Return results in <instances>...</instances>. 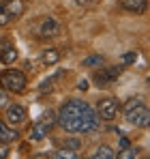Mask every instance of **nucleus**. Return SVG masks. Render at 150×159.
I'll return each instance as SVG.
<instances>
[{"label":"nucleus","mask_w":150,"mask_h":159,"mask_svg":"<svg viewBox=\"0 0 150 159\" xmlns=\"http://www.w3.org/2000/svg\"><path fill=\"white\" fill-rule=\"evenodd\" d=\"M120 62H122V67H129V65L137 62V52H125L120 56Z\"/></svg>","instance_id":"obj_17"},{"label":"nucleus","mask_w":150,"mask_h":159,"mask_svg":"<svg viewBox=\"0 0 150 159\" xmlns=\"http://www.w3.org/2000/svg\"><path fill=\"white\" fill-rule=\"evenodd\" d=\"M2 7L7 9V13H9L13 20H17L26 11V0H7V2H2Z\"/></svg>","instance_id":"obj_10"},{"label":"nucleus","mask_w":150,"mask_h":159,"mask_svg":"<svg viewBox=\"0 0 150 159\" xmlns=\"http://www.w3.org/2000/svg\"><path fill=\"white\" fill-rule=\"evenodd\" d=\"M139 155V148H133V146H129V148H122L120 153H118V157L120 159H129V157H137Z\"/></svg>","instance_id":"obj_18"},{"label":"nucleus","mask_w":150,"mask_h":159,"mask_svg":"<svg viewBox=\"0 0 150 159\" xmlns=\"http://www.w3.org/2000/svg\"><path fill=\"white\" fill-rule=\"evenodd\" d=\"M120 110L125 112V120L129 125H133V127H148L150 112L139 97H131L125 106H120Z\"/></svg>","instance_id":"obj_2"},{"label":"nucleus","mask_w":150,"mask_h":159,"mask_svg":"<svg viewBox=\"0 0 150 159\" xmlns=\"http://www.w3.org/2000/svg\"><path fill=\"white\" fill-rule=\"evenodd\" d=\"M20 138V133L17 129H13L7 120H0V142H4V144H11V142H15Z\"/></svg>","instance_id":"obj_11"},{"label":"nucleus","mask_w":150,"mask_h":159,"mask_svg":"<svg viewBox=\"0 0 150 159\" xmlns=\"http://www.w3.org/2000/svg\"><path fill=\"white\" fill-rule=\"evenodd\" d=\"M7 106H9V93L0 86V110H2V107H7Z\"/></svg>","instance_id":"obj_21"},{"label":"nucleus","mask_w":150,"mask_h":159,"mask_svg":"<svg viewBox=\"0 0 150 159\" xmlns=\"http://www.w3.org/2000/svg\"><path fill=\"white\" fill-rule=\"evenodd\" d=\"M50 133V129L43 125V123H34L32 127H30V131H28V140L30 142H41V140H45V135Z\"/></svg>","instance_id":"obj_12"},{"label":"nucleus","mask_w":150,"mask_h":159,"mask_svg":"<svg viewBox=\"0 0 150 159\" xmlns=\"http://www.w3.org/2000/svg\"><path fill=\"white\" fill-rule=\"evenodd\" d=\"M82 65L88 67V69H97L101 65H105V58H103L101 54H90V56H86V58L82 60Z\"/></svg>","instance_id":"obj_15"},{"label":"nucleus","mask_w":150,"mask_h":159,"mask_svg":"<svg viewBox=\"0 0 150 159\" xmlns=\"http://www.w3.org/2000/svg\"><path fill=\"white\" fill-rule=\"evenodd\" d=\"M92 157L95 159H114L116 157V151L112 146H107V144H101V146H97V151L92 153Z\"/></svg>","instance_id":"obj_14"},{"label":"nucleus","mask_w":150,"mask_h":159,"mask_svg":"<svg viewBox=\"0 0 150 159\" xmlns=\"http://www.w3.org/2000/svg\"><path fill=\"white\" fill-rule=\"evenodd\" d=\"M77 88H79V90H86V88H88V82H86V80H82V82H79V86H77Z\"/></svg>","instance_id":"obj_25"},{"label":"nucleus","mask_w":150,"mask_h":159,"mask_svg":"<svg viewBox=\"0 0 150 159\" xmlns=\"http://www.w3.org/2000/svg\"><path fill=\"white\" fill-rule=\"evenodd\" d=\"M131 146V142L126 140V138H120V146H118V151H122V148H129Z\"/></svg>","instance_id":"obj_23"},{"label":"nucleus","mask_w":150,"mask_h":159,"mask_svg":"<svg viewBox=\"0 0 150 159\" xmlns=\"http://www.w3.org/2000/svg\"><path fill=\"white\" fill-rule=\"evenodd\" d=\"M0 157H2V159L9 157V146H7L4 142H0Z\"/></svg>","instance_id":"obj_22"},{"label":"nucleus","mask_w":150,"mask_h":159,"mask_svg":"<svg viewBox=\"0 0 150 159\" xmlns=\"http://www.w3.org/2000/svg\"><path fill=\"white\" fill-rule=\"evenodd\" d=\"M120 7L126 13H135V15H144L146 13V0H120Z\"/></svg>","instance_id":"obj_9"},{"label":"nucleus","mask_w":150,"mask_h":159,"mask_svg":"<svg viewBox=\"0 0 150 159\" xmlns=\"http://www.w3.org/2000/svg\"><path fill=\"white\" fill-rule=\"evenodd\" d=\"M17 58H20V52H17L15 43L9 39H0V60L4 65H13Z\"/></svg>","instance_id":"obj_8"},{"label":"nucleus","mask_w":150,"mask_h":159,"mask_svg":"<svg viewBox=\"0 0 150 159\" xmlns=\"http://www.w3.org/2000/svg\"><path fill=\"white\" fill-rule=\"evenodd\" d=\"M120 73H122V65H101L92 73V82L97 88H107L120 78Z\"/></svg>","instance_id":"obj_4"},{"label":"nucleus","mask_w":150,"mask_h":159,"mask_svg":"<svg viewBox=\"0 0 150 159\" xmlns=\"http://www.w3.org/2000/svg\"><path fill=\"white\" fill-rule=\"evenodd\" d=\"M39 123H43L47 129H51V127L56 125V112H51V110H50V112H43L41 118H39Z\"/></svg>","instance_id":"obj_16"},{"label":"nucleus","mask_w":150,"mask_h":159,"mask_svg":"<svg viewBox=\"0 0 150 159\" xmlns=\"http://www.w3.org/2000/svg\"><path fill=\"white\" fill-rule=\"evenodd\" d=\"M56 123L67 133H92L101 127V118L97 110L84 99L64 101L60 112L56 114Z\"/></svg>","instance_id":"obj_1"},{"label":"nucleus","mask_w":150,"mask_h":159,"mask_svg":"<svg viewBox=\"0 0 150 159\" xmlns=\"http://www.w3.org/2000/svg\"><path fill=\"white\" fill-rule=\"evenodd\" d=\"M58 60H60V52H58L56 48H47L45 52L41 54V62H43V65H47V67L58 65Z\"/></svg>","instance_id":"obj_13"},{"label":"nucleus","mask_w":150,"mask_h":159,"mask_svg":"<svg viewBox=\"0 0 150 159\" xmlns=\"http://www.w3.org/2000/svg\"><path fill=\"white\" fill-rule=\"evenodd\" d=\"M30 28H32V32H34L37 39H51V37H56V34L60 32V24H58L54 17H50V15L39 17Z\"/></svg>","instance_id":"obj_5"},{"label":"nucleus","mask_w":150,"mask_h":159,"mask_svg":"<svg viewBox=\"0 0 150 159\" xmlns=\"http://www.w3.org/2000/svg\"><path fill=\"white\" fill-rule=\"evenodd\" d=\"M26 118H28V110H26L22 103H9L7 110H4V120L9 125H22Z\"/></svg>","instance_id":"obj_7"},{"label":"nucleus","mask_w":150,"mask_h":159,"mask_svg":"<svg viewBox=\"0 0 150 159\" xmlns=\"http://www.w3.org/2000/svg\"><path fill=\"white\" fill-rule=\"evenodd\" d=\"M79 7H88V4H92V0H75Z\"/></svg>","instance_id":"obj_24"},{"label":"nucleus","mask_w":150,"mask_h":159,"mask_svg":"<svg viewBox=\"0 0 150 159\" xmlns=\"http://www.w3.org/2000/svg\"><path fill=\"white\" fill-rule=\"evenodd\" d=\"M0 86L7 93L22 95L26 90V86H28V78L20 69H4V71H0Z\"/></svg>","instance_id":"obj_3"},{"label":"nucleus","mask_w":150,"mask_h":159,"mask_svg":"<svg viewBox=\"0 0 150 159\" xmlns=\"http://www.w3.org/2000/svg\"><path fill=\"white\" fill-rule=\"evenodd\" d=\"M62 148H69V151H79V140L77 138H67L62 142Z\"/></svg>","instance_id":"obj_20"},{"label":"nucleus","mask_w":150,"mask_h":159,"mask_svg":"<svg viewBox=\"0 0 150 159\" xmlns=\"http://www.w3.org/2000/svg\"><path fill=\"white\" fill-rule=\"evenodd\" d=\"M118 112H120V101L116 97H105L99 99V106H97V114H99L101 120L105 123H112L118 118Z\"/></svg>","instance_id":"obj_6"},{"label":"nucleus","mask_w":150,"mask_h":159,"mask_svg":"<svg viewBox=\"0 0 150 159\" xmlns=\"http://www.w3.org/2000/svg\"><path fill=\"white\" fill-rule=\"evenodd\" d=\"M11 22H13V17H11V15H9V13H7V9H4V7H2V4H0V28L9 26V24H11Z\"/></svg>","instance_id":"obj_19"}]
</instances>
